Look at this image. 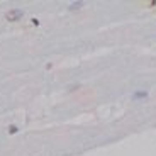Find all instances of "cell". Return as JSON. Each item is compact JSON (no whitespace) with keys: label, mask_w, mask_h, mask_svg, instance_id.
Wrapping results in <instances>:
<instances>
[{"label":"cell","mask_w":156,"mask_h":156,"mask_svg":"<svg viewBox=\"0 0 156 156\" xmlns=\"http://www.w3.org/2000/svg\"><path fill=\"white\" fill-rule=\"evenodd\" d=\"M24 17V12L21 9H10L5 12V21L7 22H19Z\"/></svg>","instance_id":"obj_1"},{"label":"cell","mask_w":156,"mask_h":156,"mask_svg":"<svg viewBox=\"0 0 156 156\" xmlns=\"http://www.w3.org/2000/svg\"><path fill=\"white\" fill-rule=\"evenodd\" d=\"M83 2H73V4H70V10H71V12H76V10H80L83 7Z\"/></svg>","instance_id":"obj_2"},{"label":"cell","mask_w":156,"mask_h":156,"mask_svg":"<svg viewBox=\"0 0 156 156\" xmlns=\"http://www.w3.org/2000/svg\"><path fill=\"white\" fill-rule=\"evenodd\" d=\"M7 132H9L10 136H14V134H17V132H19V127H17V126H14V124H10V126L7 127Z\"/></svg>","instance_id":"obj_3"},{"label":"cell","mask_w":156,"mask_h":156,"mask_svg":"<svg viewBox=\"0 0 156 156\" xmlns=\"http://www.w3.org/2000/svg\"><path fill=\"white\" fill-rule=\"evenodd\" d=\"M144 97H148V93H146V92H136L134 99H144Z\"/></svg>","instance_id":"obj_4"}]
</instances>
